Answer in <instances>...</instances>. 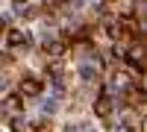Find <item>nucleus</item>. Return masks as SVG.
<instances>
[{
  "mask_svg": "<svg viewBox=\"0 0 147 132\" xmlns=\"http://www.w3.org/2000/svg\"><path fill=\"white\" fill-rule=\"evenodd\" d=\"M24 91H27V94H38L41 91V82H24Z\"/></svg>",
  "mask_w": 147,
  "mask_h": 132,
  "instance_id": "1",
  "label": "nucleus"
}]
</instances>
